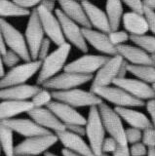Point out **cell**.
Masks as SVG:
<instances>
[{
  "label": "cell",
  "mask_w": 155,
  "mask_h": 156,
  "mask_svg": "<svg viewBox=\"0 0 155 156\" xmlns=\"http://www.w3.org/2000/svg\"><path fill=\"white\" fill-rule=\"evenodd\" d=\"M59 141L64 147L72 152L79 153L84 156H96L89 144L84 140L83 136L71 133L69 130H65L56 134Z\"/></svg>",
  "instance_id": "20"
},
{
  "label": "cell",
  "mask_w": 155,
  "mask_h": 156,
  "mask_svg": "<svg viewBox=\"0 0 155 156\" xmlns=\"http://www.w3.org/2000/svg\"><path fill=\"white\" fill-rule=\"evenodd\" d=\"M95 94L105 101L115 105V107H143L145 106V101L139 100L130 95L128 92L118 86H107L98 88L93 91Z\"/></svg>",
  "instance_id": "7"
},
{
  "label": "cell",
  "mask_w": 155,
  "mask_h": 156,
  "mask_svg": "<svg viewBox=\"0 0 155 156\" xmlns=\"http://www.w3.org/2000/svg\"><path fill=\"white\" fill-rule=\"evenodd\" d=\"M13 1L19 5H21L23 8L30 10L31 8L35 9L40 4L41 0H13Z\"/></svg>",
  "instance_id": "44"
},
{
  "label": "cell",
  "mask_w": 155,
  "mask_h": 156,
  "mask_svg": "<svg viewBox=\"0 0 155 156\" xmlns=\"http://www.w3.org/2000/svg\"><path fill=\"white\" fill-rule=\"evenodd\" d=\"M53 42L48 37H46L44 39V41H43V43L41 44V46H40L39 53H38V60L43 61V60H45L48 56H49L50 48H51V44Z\"/></svg>",
  "instance_id": "41"
},
{
  "label": "cell",
  "mask_w": 155,
  "mask_h": 156,
  "mask_svg": "<svg viewBox=\"0 0 155 156\" xmlns=\"http://www.w3.org/2000/svg\"><path fill=\"white\" fill-rule=\"evenodd\" d=\"M108 34L110 42L115 47L126 44V42L130 40L131 35L126 30H111Z\"/></svg>",
  "instance_id": "34"
},
{
  "label": "cell",
  "mask_w": 155,
  "mask_h": 156,
  "mask_svg": "<svg viewBox=\"0 0 155 156\" xmlns=\"http://www.w3.org/2000/svg\"><path fill=\"white\" fill-rule=\"evenodd\" d=\"M144 7L155 10V0H143Z\"/></svg>",
  "instance_id": "51"
},
{
  "label": "cell",
  "mask_w": 155,
  "mask_h": 156,
  "mask_svg": "<svg viewBox=\"0 0 155 156\" xmlns=\"http://www.w3.org/2000/svg\"><path fill=\"white\" fill-rule=\"evenodd\" d=\"M26 114L38 125L55 134L66 130V126L48 107H33Z\"/></svg>",
  "instance_id": "17"
},
{
  "label": "cell",
  "mask_w": 155,
  "mask_h": 156,
  "mask_svg": "<svg viewBox=\"0 0 155 156\" xmlns=\"http://www.w3.org/2000/svg\"><path fill=\"white\" fill-rule=\"evenodd\" d=\"M39 85L21 84L8 88H4L0 91L1 101L14 100V101H31L38 92L41 90Z\"/></svg>",
  "instance_id": "22"
},
{
  "label": "cell",
  "mask_w": 155,
  "mask_h": 156,
  "mask_svg": "<svg viewBox=\"0 0 155 156\" xmlns=\"http://www.w3.org/2000/svg\"><path fill=\"white\" fill-rule=\"evenodd\" d=\"M122 0H106L105 1V13L107 15L111 29L118 30L120 24L122 23L124 16Z\"/></svg>",
  "instance_id": "28"
},
{
  "label": "cell",
  "mask_w": 155,
  "mask_h": 156,
  "mask_svg": "<svg viewBox=\"0 0 155 156\" xmlns=\"http://www.w3.org/2000/svg\"><path fill=\"white\" fill-rule=\"evenodd\" d=\"M15 156H28V155H15Z\"/></svg>",
  "instance_id": "59"
},
{
  "label": "cell",
  "mask_w": 155,
  "mask_h": 156,
  "mask_svg": "<svg viewBox=\"0 0 155 156\" xmlns=\"http://www.w3.org/2000/svg\"><path fill=\"white\" fill-rule=\"evenodd\" d=\"M122 24L125 30L130 35H144L149 31L148 23L144 14L135 12L132 10L124 14Z\"/></svg>",
  "instance_id": "24"
},
{
  "label": "cell",
  "mask_w": 155,
  "mask_h": 156,
  "mask_svg": "<svg viewBox=\"0 0 155 156\" xmlns=\"http://www.w3.org/2000/svg\"><path fill=\"white\" fill-rule=\"evenodd\" d=\"M128 66H129V62L127 61L123 62L122 66H121L120 69H119V73H118V78H126V74L129 72L128 70ZM117 78V79H118Z\"/></svg>",
  "instance_id": "48"
},
{
  "label": "cell",
  "mask_w": 155,
  "mask_h": 156,
  "mask_svg": "<svg viewBox=\"0 0 155 156\" xmlns=\"http://www.w3.org/2000/svg\"><path fill=\"white\" fill-rule=\"evenodd\" d=\"M100 156H110L109 154H105V153H103L101 155H100Z\"/></svg>",
  "instance_id": "56"
},
{
  "label": "cell",
  "mask_w": 155,
  "mask_h": 156,
  "mask_svg": "<svg viewBox=\"0 0 155 156\" xmlns=\"http://www.w3.org/2000/svg\"><path fill=\"white\" fill-rule=\"evenodd\" d=\"M58 3L60 5V9L65 13V16L73 20L82 27H92L82 3L77 0H58Z\"/></svg>",
  "instance_id": "25"
},
{
  "label": "cell",
  "mask_w": 155,
  "mask_h": 156,
  "mask_svg": "<svg viewBox=\"0 0 155 156\" xmlns=\"http://www.w3.org/2000/svg\"><path fill=\"white\" fill-rule=\"evenodd\" d=\"M41 66L42 61L32 60L30 62H23L15 67L10 68L6 75L1 78L0 87L1 89H4L16 85L26 84L36 73H39Z\"/></svg>",
  "instance_id": "5"
},
{
  "label": "cell",
  "mask_w": 155,
  "mask_h": 156,
  "mask_svg": "<svg viewBox=\"0 0 155 156\" xmlns=\"http://www.w3.org/2000/svg\"><path fill=\"white\" fill-rule=\"evenodd\" d=\"M57 1H58V0H57Z\"/></svg>",
  "instance_id": "61"
},
{
  "label": "cell",
  "mask_w": 155,
  "mask_h": 156,
  "mask_svg": "<svg viewBox=\"0 0 155 156\" xmlns=\"http://www.w3.org/2000/svg\"><path fill=\"white\" fill-rule=\"evenodd\" d=\"M113 85L122 88L130 95L143 101L155 98V90L153 86L138 78H118L114 81Z\"/></svg>",
  "instance_id": "15"
},
{
  "label": "cell",
  "mask_w": 155,
  "mask_h": 156,
  "mask_svg": "<svg viewBox=\"0 0 155 156\" xmlns=\"http://www.w3.org/2000/svg\"><path fill=\"white\" fill-rule=\"evenodd\" d=\"M30 10L23 8L21 5L14 2L13 0H0V15L1 18H14V17H30Z\"/></svg>",
  "instance_id": "29"
},
{
  "label": "cell",
  "mask_w": 155,
  "mask_h": 156,
  "mask_svg": "<svg viewBox=\"0 0 155 156\" xmlns=\"http://www.w3.org/2000/svg\"><path fill=\"white\" fill-rule=\"evenodd\" d=\"M115 110L130 127L143 131L148 127L153 126L151 119H149L143 112L135 109L134 107H115Z\"/></svg>",
  "instance_id": "27"
},
{
  "label": "cell",
  "mask_w": 155,
  "mask_h": 156,
  "mask_svg": "<svg viewBox=\"0 0 155 156\" xmlns=\"http://www.w3.org/2000/svg\"><path fill=\"white\" fill-rule=\"evenodd\" d=\"M36 9L38 15H39L42 27L44 28L46 37L49 38L57 46H61L65 44L66 40L65 38L64 32H62L60 20L58 19L56 13L49 11L41 5H38Z\"/></svg>",
  "instance_id": "14"
},
{
  "label": "cell",
  "mask_w": 155,
  "mask_h": 156,
  "mask_svg": "<svg viewBox=\"0 0 155 156\" xmlns=\"http://www.w3.org/2000/svg\"><path fill=\"white\" fill-rule=\"evenodd\" d=\"M149 148L145 145L143 141L134 144L130 146L131 156H147Z\"/></svg>",
  "instance_id": "38"
},
{
  "label": "cell",
  "mask_w": 155,
  "mask_h": 156,
  "mask_svg": "<svg viewBox=\"0 0 155 156\" xmlns=\"http://www.w3.org/2000/svg\"><path fill=\"white\" fill-rule=\"evenodd\" d=\"M66 130H69L71 133H74L76 135H79L81 136H86V126L80 124H71L66 125Z\"/></svg>",
  "instance_id": "43"
},
{
  "label": "cell",
  "mask_w": 155,
  "mask_h": 156,
  "mask_svg": "<svg viewBox=\"0 0 155 156\" xmlns=\"http://www.w3.org/2000/svg\"><path fill=\"white\" fill-rule=\"evenodd\" d=\"M130 40L132 41L135 45L140 47L147 52L149 55L155 56V35H148V34H144V35H131Z\"/></svg>",
  "instance_id": "32"
},
{
  "label": "cell",
  "mask_w": 155,
  "mask_h": 156,
  "mask_svg": "<svg viewBox=\"0 0 155 156\" xmlns=\"http://www.w3.org/2000/svg\"><path fill=\"white\" fill-rule=\"evenodd\" d=\"M55 13L58 19L60 20L62 32H64L66 42L71 44V46H74L82 53L86 54L88 52L89 48L88 43H87L83 34V27L76 22H74L73 20L65 16L61 9H56Z\"/></svg>",
  "instance_id": "9"
},
{
  "label": "cell",
  "mask_w": 155,
  "mask_h": 156,
  "mask_svg": "<svg viewBox=\"0 0 155 156\" xmlns=\"http://www.w3.org/2000/svg\"><path fill=\"white\" fill-rule=\"evenodd\" d=\"M0 33L7 43L9 50L16 52L22 58L23 62L32 61L30 49L25 34H23L19 29L10 23L6 19L1 18L0 21Z\"/></svg>",
  "instance_id": "3"
},
{
  "label": "cell",
  "mask_w": 155,
  "mask_h": 156,
  "mask_svg": "<svg viewBox=\"0 0 155 156\" xmlns=\"http://www.w3.org/2000/svg\"><path fill=\"white\" fill-rule=\"evenodd\" d=\"M145 108L149 116L155 115V98L145 101Z\"/></svg>",
  "instance_id": "47"
},
{
  "label": "cell",
  "mask_w": 155,
  "mask_h": 156,
  "mask_svg": "<svg viewBox=\"0 0 155 156\" xmlns=\"http://www.w3.org/2000/svg\"><path fill=\"white\" fill-rule=\"evenodd\" d=\"M71 51V44L65 42L61 46H57L54 51L49 54L45 60L42 61L40 71L37 75L36 84L42 86L51 78L60 74L61 70L65 69L67 65V58Z\"/></svg>",
  "instance_id": "1"
},
{
  "label": "cell",
  "mask_w": 155,
  "mask_h": 156,
  "mask_svg": "<svg viewBox=\"0 0 155 156\" xmlns=\"http://www.w3.org/2000/svg\"><path fill=\"white\" fill-rule=\"evenodd\" d=\"M143 14H144L145 18H146L149 31H151L153 35H155V10L144 7Z\"/></svg>",
  "instance_id": "40"
},
{
  "label": "cell",
  "mask_w": 155,
  "mask_h": 156,
  "mask_svg": "<svg viewBox=\"0 0 155 156\" xmlns=\"http://www.w3.org/2000/svg\"><path fill=\"white\" fill-rule=\"evenodd\" d=\"M147 156H155V148H149Z\"/></svg>",
  "instance_id": "53"
},
{
  "label": "cell",
  "mask_w": 155,
  "mask_h": 156,
  "mask_svg": "<svg viewBox=\"0 0 155 156\" xmlns=\"http://www.w3.org/2000/svg\"><path fill=\"white\" fill-rule=\"evenodd\" d=\"M83 34L87 43L103 55L112 57L117 54V48L110 42L108 34L93 28L83 27Z\"/></svg>",
  "instance_id": "18"
},
{
  "label": "cell",
  "mask_w": 155,
  "mask_h": 156,
  "mask_svg": "<svg viewBox=\"0 0 155 156\" xmlns=\"http://www.w3.org/2000/svg\"><path fill=\"white\" fill-rule=\"evenodd\" d=\"M152 86H153V88H154V90H155V84H154V85H152Z\"/></svg>",
  "instance_id": "60"
},
{
  "label": "cell",
  "mask_w": 155,
  "mask_h": 156,
  "mask_svg": "<svg viewBox=\"0 0 155 156\" xmlns=\"http://www.w3.org/2000/svg\"><path fill=\"white\" fill-rule=\"evenodd\" d=\"M123 3L135 12H139L143 14L144 12V5L143 0H122Z\"/></svg>",
  "instance_id": "42"
},
{
  "label": "cell",
  "mask_w": 155,
  "mask_h": 156,
  "mask_svg": "<svg viewBox=\"0 0 155 156\" xmlns=\"http://www.w3.org/2000/svg\"><path fill=\"white\" fill-rule=\"evenodd\" d=\"M44 156H60V155H57L55 153H53V152H50V151H47V152L44 154Z\"/></svg>",
  "instance_id": "54"
},
{
  "label": "cell",
  "mask_w": 155,
  "mask_h": 156,
  "mask_svg": "<svg viewBox=\"0 0 155 156\" xmlns=\"http://www.w3.org/2000/svg\"><path fill=\"white\" fill-rule=\"evenodd\" d=\"M123 62L124 58L120 55L109 57L108 61L95 74L93 80H92L90 91L93 92L98 88L113 85L114 81L118 78L119 69Z\"/></svg>",
  "instance_id": "11"
},
{
  "label": "cell",
  "mask_w": 155,
  "mask_h": 156,
  "mask_svg": "<svg viewBox=\"0 0 155 156\" xmlns=\"http://www.w3.org/2000/svg\"><path fill=\"white\" fill-rule=\"evenodd\" d=\"M150 119H151V121H152V124H153L154 128H155V115H152V116H150Z\"/></svg>",
  "instance_id": "55"
},
{
  "label": "cell",
  "mask_w": 155,
  "mask_h": 156,
  "mask_svg": "<svg viewBox=\"0 0 155 156\" xmlns=\"http://www.w3.org/2000/svg\"><path fill=\"white\" fill-rule=\"evenodd\" d=\"M9 48L7 46V43L4 40V38L2 36H0V55L4 56L8 52Z\"/></svg>",
  "instance_id": "49"
},
{
  "label": "cell",
  "mask_w": 155,
  "mask_h": 156,
  "mask_svg": "<svg viewBox=\"0 0 155 156\" xmlns=\"http://www.w3.org/2000/svg\"><path fill=\"white\" fill-rule=\"evenodd\" d=\"M1 123L12 129L14 133H17L25 138L53 134V132L38 125L31 118H13L9 120H2Z\"/></svg>",
  "instance_id": "16"
},
{
  "label": "cell",
  "mask_w": 155,
  "mask_h": 156,
  "mask_svg": "<svg viewBox=\"0 0 155 156\" xmlns=\"http://www.w3.org/2000/svg\"><path fill=\"white\" fill-rule=\"evenodd\" d=\"M143 143L148 148H155V128L154 126L148 127L143 131Z\"/></svg>",
  "instance_id": "37"
},
{
  "label": "cell",
  "mask_w": 155,
  "mask_h": 156,
  "mask_svg": "<svg viewBox=\"0 0 155 156\" xmlns=\"http://www.w3.org/2000/svg\"><path fill=\"white\" fill-rule=\"evenodd\" d=\"M77 1H81V2H85V1H90V0H77Z\"/></svg>",
  "instance_id": "57"
},
{
  "label": "cell",
  "mask_w": 155,
  "mask_h": 156,
  "mask_svg": "<svg viewBox=\"0 0 155 156\" xmlns=\"http://www.w3.org/2000/svg\"><path fill=\"white\" fill-rule=\"evenodd\" d=\"M62 156H84V155L79 154V153L72 152V151L67 150L66 148H64V149L62 150Z\"/></svg>",
  "instance_id": "50"
},
{
  "label": "cell",
  "mask_w": 155,
  "mask_h": 156,
  "mask_svg": "<svg viewBox=\"0 0 155 156\" xmlns=\"http://www.w3.org/2000/svg\"><path fill=\"white\" fill-rule=\"evenodd\" d=\"M25 36L28 49H30L31 58L32 60H38L39 49L44 39L46 38V34L40 22V18L36 8L32 10L31 15L28 17Z\"/></svg>",
  "instance_id": "10"
},
{
  "label": "cell",
  "mask_w": 155,
  "mask_h": 156,
  "mask_svg": "<svg viewBox=\"0 0 155 156\" xmlns=\"http://www.w3.org/2000/svg\"><path fill=\"white\" fill-rule=\"evenodd\" d=\"M58 141L59 139L55 133L26 138V140L16 145L15 155L38 156L40 154H45L49 148L55 145Z\"/></svg>",
  "instance_id": "8"
},
{
  "label": "cell",
  "mask_w": 155,
  "mask_h": 156,
  "mask_svg": "<svg viewBox=\"0 0 155 156\" xmlns=\"http://www.w3.org/2000/svg\"><path fill=\"white\" fill-rule=\"evenodd\" d=\"M109 57L105 55H90L84 54L76 60L69 62L64 71L78 73L84 75H93L108 61Z\"/></svg>",
  "instance_id": "13"
},
{
  "label": "cell",
  "mask_w": 155,
  "mask_h": 156,
  "mask_svg": "<svg viewBox=\"0 0 155 156\" xmlns=\"http://www.w3.org/2000/svg\"><path fill=\"white\" fill-rule=\"evenodd\" d=\"M34 105L31 101H14L4 100L0 104V119L9 120L16 118L22 113L30 112Z\"/></svg>",
  "instance_id": "26"
},
{
  "label": "cell",
  "mask_w": 155,
  "mask_h": 156,
  "mask_svg": "<svg viewBox=\"0 0 155 156\" xmlns=\"http://www.w3.org/2000/svg\"><path fill=\"white\" fill-rule=\"evenodd\" d=\"M47 107L54 112L56 116L65 126L71 125V124L86 125L87 118H85L80 112L77 111L75 107L71 106L69 105L54 100Z\"/></svg>",
  "instance_id": "19"
},
{
  "label": "cell",
  "mask_w": 155,
  "mask_h": 156,
  "mask_svg": "<svg viewBox=\"0 0 155 156\" xmlns=\"http://www.w3.org/2000/svg\"><path fill=\"white\" fill-rule=\"evenodd\" d=\"M53 101H54V98H53L52 91L43 87L31 99V102L34 107H47Z\"/></svg>",
  "instance_id": "33"
},
{
  "label": "cell",
  "mask_w": 155,
  "mask_h": 156,
  "mask_svg": "<svg viewBox=\"0 0 155 156\" xmlns=\"http://www.w3.org/2000/svg\"><path fill=\"white\" fill-rule=\"evenodd\" d=\"M56 1L57 0H41L39 5H41V6H43L51 12H55L56 11Z\"/></svg>",
  "instance_id": "46"
},
{
  "label": "cell",
  "mask_w": 155,
  "mask_h": 156,
  "mask_svg": "<svg viewBox=\"0 0 155 156\" xmlns=\"http://www.w3.org/2000/svg\"><path fill=\"white\" fill-rule=\"evenodd\" d=\"M152 58H153V62H154V66H155V56H152Z\"/></svg>",
  "instance_id": "58"
},
{
  "label": "cell",
  "mask_w": 155,
  "mask_h": 156,
  "mask_svg": "<svg viewBox=\"0 0 155 156\" xmlns=\"http://www.w3.org/2000/svg\"><path fill=\"white\" fill-rule=\"evenodd\" d=\"M85 9V12L90 24L92 27H95L97 30L103 31L105 33H109L112 29L109 23V20L105 11L101 10L91 1H85L82 2Z\"/></svg>",
  "instance_id": "23"
},
{
  "label": "cell",
  "mask_w": 155,
  "mask_h": 156,
  "mask_svg": "<svg viewBox=\"0 0 155 156\" xmlns=\"http://www.w3.org/2000/svg\"><path fill=\"white\" fill-rule=\"evenodd\" d=\"M3 63L5 65L7 68H13L16 66L20 65V62L22 60V58L18 55L16 52H14L12 50H8V52L4 56H1V60Z\"/></svg>",
  "instance_id": "35"
},
{
  "label": "cell",
  "mask_w": 155,
  "mask_h": 156,
  "mask_svg": "<svg viewBox=\"0 0 155 156\" xmlns=\"http://www.w3.org/2000/svg\"><path fill=\"white\" fill-rule=\"evenodd\" d=\"M128 70L138 79L150 85L155 84V66H134L129 63Z\"/></svg>",
  "instance_id": "31"
},
{
  "label": "cell",
  "mask_w": 155,
  "mask_h": 156,
  "mask_svg": "<svg viewBox=\"0 0 155 156\" xmlns=\"http://www.w3.org/2000/svg\"><path fill=\"white\" fill-rule=\"evenodd\" d=\"M55 101L65 102L75 107H92L99 106L104 100L92 91H86L79 88L67 91H52Z\"/></svg>",
  "instance_id": "4"
},
{
  "label": "cell",
  "mask_w": 155,
  "mask_h": 156,
  "mask_svg": "<svg viewBox=\"0 0 155 156\" xmlns=\"http://www.w3.org/2000/svg\"><path fill=\"white\" fill-rule=\"evenodd\" d=\"M118 141L115 139H113L112 136H108L105 138L104 144H103V153L109 154V153H114L115 150L118 147Z\"/></svg>",
  "instance_id": "39"
},
{
  "label": "cell",
  "mask_w": 155,
  "mask_h": 156,
  "mask_svg": "<svg viewBox=\"0 0 155 156\" xmlns=\"http://www.w3.org/2000/svg\"><path fill=\"white\" fill-rule=\"evenodd\" d=\"M0 144L5 156H15L14 131L8 126L0 123Z\"/></svg>",
  "instance_id": "30"
},
{
  "label": "cell",
  "mask_w": 155,
  "mask_h": 156,
  "mask_svg": "<svg viewBox=\"0 0 155 156\" xmlns=\"http://www.w3.org/2000/svg\"><path fill=\"white\" fill-rule=\"evenodd\" d=\"M99 109L106 133L117 140L119 144L129 145L126 140V129L123 125V119L115 108H112L104 101L99 105Z\"/></svg>",
  "instance_id": "6"
},
{
  "label": "cell",
  "mask_w": 155,
  "mask_h": 156,
  "mask_svg": "<svg viewBox=\"0 0 155 156\" xmlns=\"http://www.w3.org/2000/svg\"><path fill=\"white\" fill-rule=\"evenodd\" d=\"M126 140H127L128 144L132 145L134 144H137L142 141L143 140V130L138 128H133V127H129L126 129Z\"/></svg>",
  "instance_id": "36"
},
{
  "label": "cell",
  "mask_w": 155,
  "mask_h": 156,
  "mask_svg": "<svg viewBox=\"0 0 155 156\" xmlns=\"http://www.w3.org/2000/svg\"><path fill=\"white\" fill-rule=\"evenodd\" d=\"M117 54L134 66H154L152 56L139 46L123 44L117 46Z\"/></svg>",
  "instance_id": "21"
},
{
  "label": "cell",
  "mask_w": 155,
  "mask_h": 156,
  "mask_svg": "<svg viewBox=\"0 0 155 156\" xmlns=\"http://www.w3.org/2000/svg\"><path fill=\"white\" fill-rule=\"evenodd\" d=\"M93 75H84L64 71L45 82L42 87L51 91H67L84 85L93 80Z\"/></svg>",
  "instance_id": "12"
},
{
  "label": "cell",
  "mask_w": 155,
  "mask_h": 156,
  "mask_svg": "<svg viewBox=\"0 0 155 156\" xmlns=\"http://www.w3.org/2000/svg\"><path fill=\"white\" fill-rule=\"evenodd\" d=\"M86 136L96 156L103 154V144L105 140V128L101 120L99 106H92L86 121Z\"/></svg>",
  "instance_id": "2"
},
{
  "label": "cell",
  "mask_w": 155,
  "mask_h": 156,
  "mask_svg": "<svg viewBox=\"0 0 155 156\" xmlns=\"http://www.w3.org/2000/svg\"><path fill=\"white\" fill-rule=\"evenodd\" d=\"M6 66H5V65L3 63V62L2 61H0V77L1 78H3L4 76L6 75V73H7V71H6Z\"/></svg>",
  "instance_id": "52"
},
{
  "label": "cell",
  "mask_w": 155,
  "mask_h": 156,
  "mask_svg": "<svg viewBox=\"0 0 155 156\" xmlns=\"http://www.w3.org/2000/svg\"><path fill=\"white\" fill-rule=\"evenodd\" d=\"M112 156H131L130 153V146L119 144L115 152L112 153Z\"/></svg>",
  "instance_id": "45"
}]
</instances>
